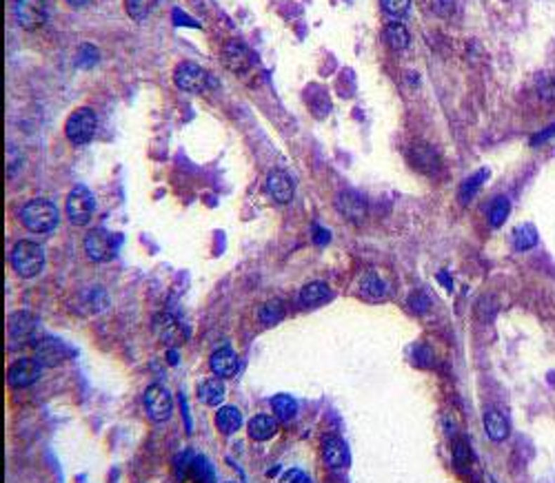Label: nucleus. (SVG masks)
<instances>
[{
	"label": "nucleus",
	"instance_id": "nucleus-1",
	"mask_svg": "<svg viewBox=\"0 0 555 483\" xmlns=\"http://www.w3.org/2000/svg\"><path fill=\"white\" fill-rule=\"evenodd\" d=\"M11 266L18 277H36L45 266V251L36 242L20 239L16 246L11 249Z\"/></svg>",
	"mask_w": 555,
	"mask_h": 483
},
{
	"label": "nucleus",
	"instance_id": "nucleus-2",
	"mask_svg": "<svg viewBox=\"0 0 555 483\" xmlns=\"http://www.w3.org/2000/svg\"><path fill=\"white\" fill-rule=\"evenodd\" d=\"M20 220L22 224L30 229L32 233H49L58 226V209H56L49 200H32L27 202L20 211Z\"/></svg>",
	"mask_w": 555,
	"mask_h": 483
},
{
	"label": "nucleus",
	"instance_id": "nucleus-3",
	"mask_svg": "<svg viewBox=\"0 0 555 483\" xmlns=\"http://www.w3.org/2000/svg\"><path fill=\"white\" fill-rule=\"evenodd\" d=\"M174 82L178 89H183L187 93H202L214 84V78L209 76V71L196 62H180L174 71Z\"/></svg>",
	"mask_w": 555,
	"mask_h": 483
},
{
	"label": "nucleus",
	"instance_id": "nucleus-4",
	"mask_svg": "<svg viewBox=\"0 0 555 483\" xmlns=\"http://www.w3.org/2000/svg\"><path fill=\"white\" fill-rule=\"evenodd\" d=\"M96 129H98V118H96V113L89 107L76 109L65 124V133L74 145H87V142H91Z\"/></svg>",
	"mask_w": 555,
	"mask_h": 483
},
{
	"label": "nucleus",
	"instance_id": "nucleus-5",
	"mask_svg": "<svg viewBox=\"0 0 555 483\" xmlns=\"http://www.w3.org/2000/svg\"><path fill=\"white\" fill-rule=\"evenodd\" d=\"M49 16L47 0H13V18L27 32L40 29Z\"/></svg>",
	"mask_w": 555,
	"mask_h": 483
},
{
	"label": "nucleus",
	"instance_id": "nucleus-6",
	"mask_svg": "<svg viewBox=\"0 0 555 483\" xmlns=\"http://www.w3.org/2000/svg\"><path fill=\"white\" fill-rule=\"evenodd\" d=\"M93 209H96V200H93L91 191L87 187H74L67 197V204H65L69 222H72L74 226L89 224V220L93 216Z\"/></svg>",
	"mask_w": 555,
	"mask_h": 483
},
{
	"label": "nucleus",
	"instance_id": "nucleus-7",
	"mask_svg": "<svg viewBox=\"0 0 555 483\" xmlns=\"http://www.w3.org/2000/svg\"><path fill=\"white\" fill-rule=\"evenodd\" d=\"M143 402H145L147 415L154 421H166V419H169V415H171V410H174L171 395L164 386H160V383H154V386H149L145 390Z\"/></svg>",
	"mask_w": 555,
	"mask_h": 483
},
{
	"label": "nucleus",
	"instance_id": "nucleus-8",
	"mask_svg": "<svg viewBox=\"0 0 555 483\" xmlns=\"http://www.w3.org/2000/svg\"><path fill=\"white\" fill-rule=\"evenodd\" d=\"M36 331H38V319H36V315H32V312H27V310L13 312V315H9V319H7V333H9L11 346L32 342V339L36 337Z\"/></svg>",
	"mask_w": 555,
	"mask_h": 483
},
{
	"label": "nucleus",
	"instance_id": "nucleus-9",
	"mask_svg": "<svg viewBox=\"0 0 555 483\" xmlns=\"http://www.w3.org/2000/svg\"><path fill=\"white\" fill-rule=\"evenodd\" d=\"M85 253L93 262H109L116 255V239L105 229H93L85 235Z\"/></svg>",
	"mask_w": 555,
	"mask_h": 483
},
{
	"label": "nucleus",
	"instance_id": "nucleus-10",
	"mask_svg": "<svg viewBox=\"0 0 555 483\" xmlns=\"http://www.w3.org/2000/svg\"><path fill=\"white\" fill-rule=\"evenodd\" d=\"M40 373H43V364L38 359H18L9 366L7 371V383L9 388H30L32 383H36L40 379Z\"/></svg>",
	"mask_w": 555,
	"mask_h": 483
},
{
	"label": "nucleus",
	"instance_id": "nucleus-11",
	"mask_svg": "<svg viewBox=\"0 0 555 483\" xmlns=\"http://www.w3.org/2000/svg\"><path fill=\"white\" fill-rule=\"evenodd\" d=\"M34 352H36V357L43 366H58L63 364L65 359L72 357V348H69L65 342H60V339H53V337H43V339H38L36 346H34Z\"/></svg>",
	"mask_w": 555,
	"mask_h": 483
},
{
	"label": "nucleus",
	"instance_id": "nucleus-12",
	"mask_svg": "<svg viewBox=\"0 0 555 483\" xmlns=\"http://www.w3.org/2000/svg\"><path fill=\"white\" fill-rule=\"evenodd\" d=\"M222 62L233 74H244V71L254 67V55L240 40H229L222 47Z\"/></svg>",
	"mask_w": 555,
	"mask_h": 483
},
{
	"label": "nucleus",
	"instance_id": "nucleus-13",
	"mask_svg": "<svg viewBox=\"0 0 555 483\" xmlns=\"http://www.w3.org/2000/svg\"><path fill=\"white\" fill-rule=\"evenodd\" d=\"M409 162L415 171H420L424 176H436L440 171V158L433 147L424 145V142H418L409 149Z\"/></svg>",
	"mask_w": 555,
	"mask_h": 483
},
{
	"label": "nucleus",
	"instance_id": "nucleus-14",
	"mask_svg": "<svg viewBox=\"0 0 555 483\" xmlns=\"http://www.w3.org/2000/svg\"><path fill=\"white\" fill-rule=\"evenodd\" d=\"M336 206L349 222H363L367 218V200L355 191H342L336 197Z\"/></svg>",
	"mask_w": 555,
	"mask_h": 483
},
{
	"label": "nucleus",
	"instance_id": "nucleus-15",
	"mask_svg": "<svg viewBox=\"0 0 555 483\" xmlns=\"http://www.w3.org/2000/svg\"><path fill=\"white\" fill-rule=\"evenodd\" d=\"M154 333L158 335V339L166 346H178L185 342V331L180 322L176 317H171L169 312H162V315H156L154 319Z\"/></svg>",
	"mask_w": 555,
	"mask_h": 483
},
{
	"label": "nucleus",
	"instance_id": "nucleus-16",
	"mask_svg": "<svg viewBox=\"0 0 555 483\" xmlns=\"http://www.w3.org/2000/svg\"><path fill=\"white\" fill-rule=\"evenodd\" d=\"M294 180L289 178L285 171H271L267 176V193L271 195V200L278 204H289L294 200Z\"/></svg>",
	"mask_w": 555,
	"mask_h": 483
},
{
	"label": "nucleus",
	"instance_id": "nucleus-17",
	"mask_svg": "<svg viewBox=\"0 0 555 483\" xmlns=\"http://www.w3.org/2000/svg\"><path fill=\"white\" fill-rule=\"evenodd\" d=\"M322 457L327 461L329 468L333 470H342V468L349 465L351 457H349V448L342 442L340 437H327L322 442Z\"/></svg>",
	"mask_w": 555,
	"mask_h": 483
},
{
	"label": "nucleus",
	"instance_id": "nucleus-18",
	"mask_svg": "<svg viewBox=\"0 0 555 483\" xmlns=\"http://www.w3.org/2000/svg\"><path fill=\"white\" fill-rule=\"evenodd\" d=\"M209 366H211L214 375H218V377H233L235 373H238L240 362H238V355L225 346V348H218L211 355Z\"/></svg>",
	"mask_w": 555,
	"mask_h": 483
},
{
	"label": "nucleus",
	"instance_id": "nucleus-19",
	"mask_svg": "<svg viewBox=\"0 0 555 483\" xmlns=\"http://www.w3.org/2000/svg\"><path fill=\"white\" fill-rule=\"evenodd\" d=\"M331 300V289L325 282H309L307 286L300 291V304L304 308H315Z\"/></svg>",
	"mask_w": 555,
	"mask_h": 483
},
{
	"label": "nucleus",
	"instance_id": "nucleus-20",
	"mask_svg": "<svg viewBox=\"0 0 555 483\" xmlns=\"http://www.w3.org/2000/svg\"><path fill=\"white\" fill-rule=\"evenodd\" d=\"M382 36H384V42L388 47H391L393 51H405V49H409V45H411V34H409V29L402 22H398V20H393V22H388L386 27H384V32H382Z\"/></svg>",
	"mask_w": 555,
	"mask_h": 483
},
{
	"label": "nucleus",
	"instance_id": "nucleus-21",
	"mask_svg": "<svg viewBox=\"0 0 555 483\" xmlns=\"http://www.w3.org/2000/svg\"><path fill=\"white\" fill-rule=\"evenodd\" d=\"M275 432H278V421L269 415H256L249 421V437L254 442H269Z\"/></svg>",
	"mask_w": 555,
	"mask_h": 483
},
{
	"label": "nucleus",
	"instance_id": "nucleus-22",
	"mask_svg": "<svg viewBox=\"0 0 555 483\" xmlns=\"http://www.w3.org/2000/svg\"><path fill=\"white\" fill-rule=\"evenodd\" d=\"M484 428H487V435L491 442H504L511 432L507 417L502 413H497V410H487V415H484Z\"/></svg>",
	"mask_w": 555,
	"mask_h": 483
},
{
	"label": "nucleus",
	"instance_id": "nucleus-23",
	"mask_svg": "<svg viewBox=\"0 0 555 483\" xmlns=\"http://www.w3.org/2000/svg\"><path fill=\"white\" fill-rule=\"evenodd\" d=\"M216 425L222 435H233L242 425V413L235 406H222L216 415Z\"/></svg>",
	"mask_w": 555,
	"mask_h": 483
},
{
	"label": "nucleus",
	"instance_id": "nucleus-24",
	"mask_svg": "<svg viewBox=\"0 0 555 483\" xmlns=\"http://www.w3.org/2000/svg\"><path fill=\"white\" fill-rule=\"evenodd\" d=\"M360 295L365 297V300H371V302H378L386 295V284L382 282V277L378 273H365L363 279H360Z\"/></svg>",
	"mask_w": 555,
	"mask_h": 483
},
{
	"label": "nucleus",
	"instance_id": "nucleus-25",
	"mask_svg": "<svg viewBox=\"0 0 555 483\" xmlns=\"http://www.w3.org/2000/svg\"><path fill=\"white\" fill-rule=\"evenodd\" d=\"M225 383H222L218 377L216 379H207L200 383V388H198V397H200V402L207 404V406H218L222 404V399H225Z\"/></svg>",
	"mask_w": 555,
	"mask_h": 483
},
{
	"label": "nucleus",
	"instance_id": "nucleus-26",
	"mask_svg": "<svg viewBox=\"0 0 555 483\" xmlns=\"http://www.w3.org/2000/svg\"><path fill=\"white\" fill-rule=\"evenodd\" d=\"M271 408H273V415L280 421H291L298 413V404L291 395H275L271 399Z\"/></svg>",
	"mask_w": 555,
	"mask_h": 483
},
{
	"label": "nucleus",
	"instance_id": "nucleus-27",
	"mask_svg": "<svg viewBox=\"0 0 555 483\" xmlns=\"http://www.w3.org/2000/svg\"><path fill=\"white\" fill-rule=\"evenodd\" d=\"M509 213H511V202H509V197H495V200L489 204L487 209V218H489V224L493 226V229H497V226H502L509 218Z\"/></svg>",
	"mask_w": 555,
	"mask_h": 483
},
{
	"label": "nucleus",
	"instance_id": "nucleus-28",
	"mask_svg": "<svg viewBox=\"0 0 555 483\" xmlns=\"http://www.w3.org/2000/svg\"><path fill=\"white\" fill-rule=\"evenodd\" d=\"M489 178V171L487 168H480L478 173H474L471 178H466L464 182H462V187H460V202L462 204H469L471 200H474V195L480 191V187L484 184V180Z\"/></svg>",
	"mask_w": 555,
	"mask_h": 483
},
{
	"label": "nucleus",
	"instance_id": "nucleus-29",
	"mask_svg": "<svg viewBox=\"0 0 555 483\" xmlns=\"http://www.w3.org/2000/svg\"><path fill=\"white\" fill-rule=\"evenodd\" d=\"M189 475L198 483H216V470L207 457H193Z\"/></svg>",
	"mask_w": 555,
	"mask_h": 483
},
{
	"label": "nucleus",
	"instance_id": "nucleus-30",
	"mask_svg": "<svg viewBox=\"0 0 555 483\" xmlns=\"http://www.w3.org/2000/svg\"><path fill=\"white\" fill-rule=\"evenodd\" d=\"M513 244H516L518 251H529L537 244V231L533 229L531 224L518 226L516 233H513Z\"/></svg>",
	"mask_w": 555,
	"mask_h": 483
},
{
	"label": "nucleus",
	"instance_id": "nucleus-31",
	"mask_svg": "<svg viewBox=\"0 0 555 483\" xmlns=\"http://www.w3.org/2000/svg\"><path fill=\"white\" fill-rule=\"evenodd\" d=\"M285 304L280 300H271L260 308V322L265 326H275L278 322L285 319Z\"/></svg>",
	"mask_w": 555,
	"mask_h": 483
},
{
	"label": "nucleus",
	"instance_id": "nucleus-32",
	"mask_svg": "<svg viewBox=\"0 0 555 483\" xmlns=\"http://www.w3.org/2000/svg\"><path fill=\"white\" fill-rule=\"evenodd\" d=\"M156 5L158 0H124V9L133 20H145Z\"/></svg>",
	"mask_w": 555,
	"mask_h": 483
},
{
	"label": "nucleus",
	"instance_id": "nucleus-33",
	"mask_svg": "<svg viewBox=\"0 0 555 483\" xmlns=\"http://www.w3.org/2000/svg\"><path fill=\"white\" fill-rule=\"evenodd\" d=\"M380 5L386 16H391L393 20H402L407 18V13L411 9V0H380Z\"/></svg>",
	"mask_w": 555,
	"mask_h": 483
},
{
	"label": "nucleus",
	"instance_id": "nucleus-34",
	"mask_svg": "<svg viewBox=\"0 0 555 483\" xmlns=\"http://www.w3.org/2000/svg\"><path fill=\"white\" fill-rule=\"evenodd\" d=\"M537 95L542 98L544 102H555V74H540Z\"/></svg>",
	"mask_w": 555,
	"mask_h": 483
},
{
	"label": "nucleus",
	"instance_id": "nucleus-35",
	"mask_svg": "<svg viewBox=\"0 0 555 483\" xmlns=\"http://www.w3.org/2000/svg\"><path fill=\"white\" fill-rule=\"evenodd\" d=\"M96 62H98V49H96L93 45H80L78 49V55H76V65L78 67H93Z\"/></svg>",
	"mask_w": 555,
	"mask_h": 483
},
{
	"label": "nucleus",
	"instance_id": "nucleus-36",
	"mask_svg": "<svg viewBox=\"0 0 555 483\" xmlns=\"http://www.w3.org/2000/svg\"><path fill=\"white\" fill-rule=\"evenodd\" d=\"M453 461L457 468H464L471 463V448L464 439H457V442L453 444Z\"/></svg>",
	"mask_w": 555,
	"mask_h": 483
},
{
	"label": "nucleus",
	"instance_id": "nucleus-37",
	"mask_svg": "<svg viewBox=\"0 0 555 483\" xmlns=\"http://www.w3.org/2000/svg\"><path fill=\"white\" fill-rule=\"evenodd\" d=\"M191 461H193L191 452H183V454H180V457L176 459V477H178V479H187V475H189V470H191Z\"/></svg>",
	"mask_w": 555,
	"mask_h": 483
},
{
	"label": "nucleus",
	"instance_id": "nucleus-38",
	"mask_svg": "<svg viewBox=\"0 0 555 483\" xmlns=\"http://www.w3.org/2000/svg\"><path fill=\"white\" fill-rule=\"evenodd\" d=\"M429 297H426V293H422V291H415L411 297H409V306L415 310V312H424L426 308H429Z\"/></svg>",
	"mask_w": 555,
	"mask_h": 483
},
{
	"label": "nucleus",
	"instance_id": "nucleus-39",
	"mask_svg": "<svg viewBox=\"0 0 555 483\" xmlns=\"http://www.w3.org/2000/svg\"><path fill=\"white\" fill-rule=\"evenodd\" d=\"M280 483H311V479L304 475L302 470H287L285 475H282V479H280Z\"/></svg>",
	"mask_w": 555,
	"mask_h": 483
},
{
	"label": "nucleus",
	"instance_id": "nucleus-40",
	"mask_svg": "<svg viewBox=\"0 0 555 483\" xmlns=\"http://www.w3.org/2000/svg\"><path fill=\"white\" fill-rule=\"evenodd\" d=\"M329 239H331V233L327 229H322V226L313 224V242H315V244L318 246H325Z\"/></svg>",
	"mask_w": 555,
	"mask_h": 483
},
{
	"label": "nucleus",
	"instance_id": "nucleus-41",
	"mask_svg": "<svg viewBox=\"0 0 555 483\" xmlns=\"http://www.w3.org/2000/svg\"><path fill=\"white\" fill-rule=\"evenodd\" d=\"M555 135V124H551V126H547L544 131H540V133H535L533 138H531V145L535 147V145H542V142H547L549 138H553Z\"/></svg>",
	"mask_w": 555,
	"mask_h": 483
},
{
	"label": "nucleus",
	"instance_id": "nucleus-42",
	"mask_svg": "<svg viewBox=\"0 0 555 483\" xmlns=\"http://www.w3.org/2000/svg\"><path fill=\"white\" fill-rule=\"evenodd\" d=\"M438 277H440V282L444 284V286H447V289H451V277H447V273H440Z\"/></svg>",
	"mask_w": 555,
	"mask_h": 483
},
{
	"label": "nucleus",
	"instance_id": "nucleus-43",
	"mask_svg": "<svg viewBox=\"0 0 555 483\" xmlns=\"http://www.w3.org/2000/svg\"><path fill=\"white\" fill-rule=\"evenodd\" d=\"M67 3H69V5H74V7H82V5L87 3V0H67Z\"/></svg>",
	"mask_w": 555,
	"mask_h": 483
},
{
	"label": "nucleus",
	"instance_id": "nucleus-44",
	"mask_svg": "<svg viewBox=\"0 0 555 483\" xmlns=\"http://www.w3.org/2000/svg\"><path fill=\"white\" fill-rule=\"evenodd\" d=\"M178 16H180V11L176 9V22H180V18H178ZM183 22H187V25H196V22H191L189 18H185V13H183Z\"/></svg>",
	"mask_w": 555,
	"mask_h": 483
},
{
	"label": "nucleus",
	"instance_id": "nucleus-45",
	"mask_svg": "<svg viewBox=\"0 0 555 483\" xmlns=\"http://www.w3.org/2000/svg\"><path fill=\"white\" fill-rule=\"evenodd\" d=\"M178 362V355H176V350H169V364H176Z\"/></svg>",
	"mask_w": 555,
	"mask_h": 483
},
{
	"label": "nucleus",
	"instance_id": "nucleus-46",
	"mask_svg": "<svg viewBox=\"0 0 555 483\" xmlns=\"http://www.w3.org/2000/svg\"><path fill=\"white\" fill-rule=\"evenodd\" d=\"M229 483H233V481H229Z\"/></svg>",
	"mask_w": 555,
	"mask_h": 483
}]
</instances>
